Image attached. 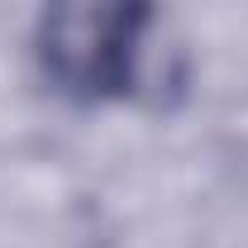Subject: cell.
Returning <instances> with one entry per match:
<instances>
[{
  "mask_svg": "<svg viewBox=\"0 0 248 248\" xmlns=\"http://www.w3.org/2000/svg\"><path fill=\"white\" fill-rule=\"evenodd\" d=\"M143 0H48V62L72 86H120Z\"/></svg>",
  "mask_w": 248,
  "mask_h": 248,
  "instance_id": "1",
  "label": "cell"
}]
</instances>
